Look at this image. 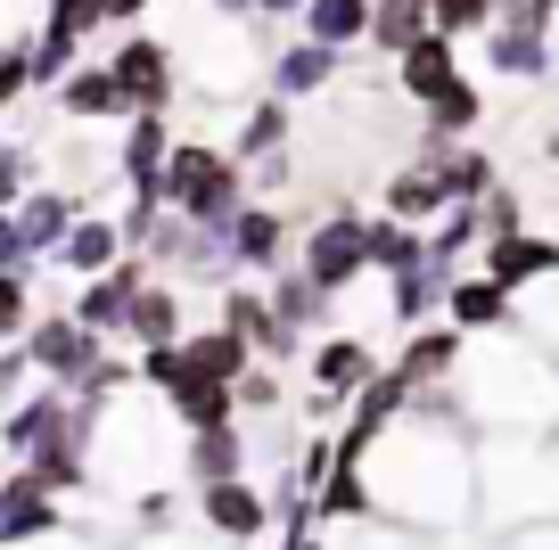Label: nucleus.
I'll use <instances>...</instances> for the list:
<instances>
[{"mask_svg": "<svg viewBox=\"0 0 559 550\" xmlns=\"http://www.w3.org/2000/svg\"><path fill=\"white\" fill-rule=\"evenodd\" d=\"M477 41H486V67H493V74H510V83H551V25L493 17Z\"/></svg>", "mask_w": 559, "mask_h": 550, "instance_id": "dca6fc26", "label": "nucleus"}, {"mask_svg": "<svg viewBox=\"0 0 559 550\" xmlns=\"http://www.w3.org/2000/svg\"><path fill=\"white\" fill-rule=\"evenodd\" d=\"M543 9H559V0H543Z\"/></svg>", "mask_w": 559, "mask_h": 550, "instance_id": "3c124183", "label": "nucleus"}, {"mask_svg": "<svg viewBox=\"0 0 559 550\" xmlns=\"http://www.w3.org/2000/svg\"><path fill=\"white\" fill-rule=\"evenodd\" d=\"M297 34L330 41V50H362V41H370V0H305Z\"/></svg>", "mask_w": 559, "mask_h": 550, "instance_id": "2f4dec72", "label": "nucleus"}, {"mask_svg": "<svg viewBox=\"0 0 559 550\" xmlns=\"http://www.w3.org/2000/svg\"><path fill=\"white\" fill-rule=\"evenodd\" d=\"M477 272H493L510 296H526V288H543V279H559V239H543V230L526 223V230H510V239L477 247Z\"/></svg>", "mask_w": 559, "mask_h": 550, "instance_id": "ddd939ff", "label": "nucleus"}, {"mask_svg": "<svg viewBox=\"0 0 559 550\" xmlns=\"http://www.w3.org/2000/svg\"><path fill=\"white\" fill-rule=\"evenodd\" d=\"M493 9H502V0H428V17H437L453 41H477L493 25Z\"/></svg>", "mask_w": 559, "mask_h": 550, "instance_id": "e433bc0d", "label": "nucleus"}, {"mask_svg": "<svg viewBox=\"0 0 559 550\" xmlns=\"http://www.w3.org/2000/svg\"><path fill=\"white\" fill-rule=\"evenodd\" d=\"M165 337H181V279L157 272L123 312V345H165Z\"/></svg>", "mask_w": 559, "mask_h": 550, "instance_id": "c85d7f7f", "label": "nucleus"}, {"mask_svg": "<svg viewBox=\"0 0 559 550\" xmlns=\"http://www.w3.org/2000/svg\"><path fill=\"white\" fill-rule=\"evenodd\" d=\"M0 468H9V452H0Z\"/></svg>", "mask_w": 559, "mask_h": 550, "instance_id": "8fccbe9b", "label": "nucleus"}, {"mask_svg": "<svg viewBox=\"0 0 559 550\" xmlns=\"http://www.w3.org/2000/svg\"><path fill=\"white\" fill-rule=\"evenodd\" d=\"M346 74V50H330V41H313V34H297L288 50H272V67H263V91H280V99H321V91Z\"/></svg>", "mask_w": 559, "mask_h": 550, "instance_id": "4468645a", "label": "nucleus"}, {"mask_svg": "<svg viewBox=\"0 0 559 550\" xmlns=\"http://www.w3.org/2000/svg\"><path fill=\"white\" fill-rule=\"evenodd\" d=\"M50 534H74L67 526V493H50L41 477H25L17 461L0 468V550H34Z\"/></svg>", "mask_w": 559, "mask_h": 550, "instance_id": "7ed1b4c3", "label": "nucleus"}, {"mask_svg": "<svg viewBox=\"0 0 559 550\" xmlns=\"http://www.w3.org/2000/svg\"><path fill=\"white\" fill-rule=\"evenodd\" d=\"M280 550H330V542H321L313 517H288V526H280Z\"/></svg>", "mask_w": 559, "mask_h": 550, "instance_id": "37998d69", "label": "nucleus"}, {"mask_svg": "<svg viewBox=\"0 0 559 550\" xmlns=\"http://www.w3.org/2000/svg\"><path fill=\"white\" fill-rule=\"evenodd\" d=\"M116 255H123V230H116V214L83 206V214H74V230L58 239V255H50V263H58L67 279H91V272H107Z\"/></svg>", "mask_w": 559, "mask_h": 550, "instance_id": "393cba45", "label": "nucleus"}, {"mask_svg": "<svg viewBox=\"0 0 559 550\" xmlns=\"http://www.w3.org/2000/svg\"><path fill=\"white\" fill-rule=\"evenodd\" d=\"M453 74H461V41L444 34V25H428V34H419L412 50L395 58V91H403L412 107H428L444 83H453Z\"/></svg>", "mask_w": 559, "mask_h": 550, "instance_id": "aec40b11", "label": "nucleus"}, {"mask_svg": "<svg viewBox=\"0 0 559 550\" xmlns=\"http://www.w3.org/2000/svg\"><path fill=\"white\" fill-rule=\"evenodd\" d=\"M444 321L453 328H469V337H493V328H519V296L502 288L493 272H453L444 279Z\"/></svg>", "mask_w": 559, "mask_h": 550, "instance_id": "f8f14e48", "label": "nucleus"}, {"mask_svg": "<svg viewBox=\"0 0 559 550\" xmlns=\"http://www.w3.org/2000/svg\"><path fill=\"white\" fill-rule=\"evenodd\" d=\"M0 345H9V337H0Z\"/></svg>", "mask_w": 559, "mask_h": 550, "instance_id": "864d4df0", "label": "nucleus"}, {"mask_svg": "<svg viewBox=\"0 0 559 550\" xmlns=\"http://www.w3.org/2000/svg\"><path fill=\"white\" fill-rule=\"evenodd\" d=\"M288 247H297V223H288L272 198H247V206L230 214V255H239L247 279L280 272V263H288Z\"/></svg>", "mask_w": 559, "mask_h": 550, "instance_id": "9b49d317", "label": "nucleus"}, {"mask_svg": "<svg viewBox=\"0 0 559 550\" xmlns=\"http://www.w3.org/2000/svg\"><path fill=\"white\" fill-rule=\"evenodd\" d=\"M148 279H157V263L140 255V247H123L107 272L74 279V304H67V312H74L83 328H99V337H123V312H132V296L148 288Z\"/></svg>", "mask_w": 559, "mask_h": 550, "instance_id": "20e7f679", "label": "nucleus"}, {"mask_svg": "<svg viewBox=\"0 0 559 550\" xmlns=\"http://www.w3.org/2000/svg\"><path fill=\"white\" fill-rule=\"evenodd\" d=\"M67 419H74V386H25L17 403H0V452L9 461H25L34 444H50V435H67Z\"/></svg>", "mask_w": 559, "mask_h": 550, "instance_id": "9d476101", "label": "nucleus"}, {"mask_svg": "<svg viewBox=\"0 0 559 550\" xmlns=\"http://www.w3.org/2000/svg\"><path fill=\"white\" fill-rule=\"evenodd\" d=\"M116 337H99V328H83L74 312H34V328H25V354H34V370L50 386H83V370L107 354Z\"/></svg>", "mask_w": 559, "mask_h": 550, "instance_id": "423d86ee", "label": "nucleus"}, {"mask_svg": "<svg viewBox=\"0 0 559 550\" xmlns=\"http://www.w3.org/2000/svg\"><path fill=\"white\" fill-rule=\"evenodd\" d=\"M116 83L132 91V107H165L174 116V99H181V58H174V41H157V34H140V25H123V41H116Z\"/></svg>", "mask_w": 559, "mask_h": 550, "instance_id": "0eeeda50", "label": "nucleus"}, {"mask_svg": "<svg viewBox=\"0 0 559 550\" xmlns=\"http://www.w3.org/2000/svg\"><path fill=\"white\" fill-rule=\"evenodd\" d=\"M34 181H41V148L34 140H0V206H17Z\"/></svg>", "mask_w": 559, "mask_h": 550, "instance_id": "f704fd0d", "label": "nucleus"}, {"mask_svg": "<svg viewBox=\"0 0 559 550\" xmlns=\"http://www.w3.org/2000/svg\"><path fill=\"white\" fill-rule=\"evenodd\" d=\"M444 206H453V198H444V172L419 165V156L395 165V172H386V190H379V214H395V223H412V230H428Z\"/></svg>", "mask_w": 559, "mask_h": 550, "instance_id": "5701e85b", "label": "nucleus"}, {"mask_svg": "<svg viewBox=\"0 0 559 550\" xmlns=\"http://www.w3.org/2000/svg\"><path fill=\"white\" fill-rule=\"evenodd\" d=\"M140 526H148V534L174 526V493H140Z\"/></svg>", "mask_w": 559, "mask_h": 550, "instance_id": "a18cd8bd", "label": "nucleus"}, {"mask_svg": "<svg viewBox=\"0 0 559 550\" xmlns=\"http://www.w3.org/2000/svg\"><path fill=\"white\" fill-rule=\"evenodd\" d=\"M297 9H305V0H255V17H247V25H280V17L297 25Z\"/></svg>", "mask_w": 559, "mask_h": 550, "instance_id": "49530a36", "label": "nucleus"}, {"mask_svg": "<svg viewBox=\"0 0 559 550\" xmlns=\"http://www.w3.org/2000/svg\"><path fill=\"white\" fill-rule=\"evenodd\" d=\"M370 370H379V345H370V337H346V328L313 337V386H330V395H354Z\"/></svg>", "mask_w": 559, "mask_h": 550, "instance_id": "cd10ccee", "label": "nucleus"}, {"mask_svg": "<svg viewBox=\"0 0 559 550\" xmlns=\"http://www.w3.org/2000/svg\"><path fill=\"white\" fill-rule=\"evenodd\" d=\"M50 99H58V116H67V123H123V116H132V91L116 83L107 58H74V74L50 91Z\"/></svg>", "mask_w": 559, "mask_h": 550, "instance_id": "2eb2a0df", "label": "nucleus"}, {"mask_svg": "<svg viewBox=\"0 0 559 550\" xmlns=\"http://www.w3.org/2000/svg\"><path fill=\"white\" fill-rule=\"evenodd\" d=\"M263 288H272L280 328H288V337H305V345H313V328L330 321V304H337L330 288H313V272H305V263H280V272H263Z\"/></svg>", "mask_w": 559, "mask_h": 550, "instance_id": "412c9836", "label": "nucleus"}, {"mask_svg": "<svg viewBox=\"0 0 559 550\" xmlns=\"http://www.w3.org/2000/svg\"><path fill=\"white\" fill-rule=\"evenodd\" d=\"M181 361H190L198 379H230L239 386V370L255 361V345H247L230 321H206V328H181Z\"/></svg>", "mask_w": 559, "mask_h": 550, "instance_id": "bb28decb", "label": "nucleus"}, {"mask_svg": "<svg viewBox=\"0 0 559 550\" xmlns=\"http://www.w3.org/2000/svg\"><path fill=\"white\" fill-rule=\"evenodd\" d=\"M198 517H206V534L214 542H263V534H280V510H272V493H263L255 477H214V485H198Z\"/></svg>", "mask_w": 559, "mask_h": 550, "instance_id": "39448f33", "label": "nucleus"}, {"mask_svg": "<svg viewBox=\"0 0 559 550\" xmlns=\"http://www.w3.org/2000/svg\"><path fill=\"white\" fill-rule=\"evenodd\" d=\"M280 403H288V386H280V361L255 354V361L239 370V419H272Z\"/></svg>", "mask_w": 559, "mask_h": 550, "instance_id": "72a5a7b5", "label": "nucleus"}, {"mask_svg": "<svg viewBox=\"0 0 559 550\" xmlns=\"http://www.w3.org/2000/svg\"><path fill=\"white\" fill-rule=\"evenodd\" d=\"M34 272H41V263L0 272V337H25V328H34Z\"/></svg>", "mask_w": 559, "mask_h": 550, "instance_id": "c9c22d12", "label": "nucleus"}, {"mask_svg": "<svg viewBox=\"0 0 559 550\" xmlns=\"http://www.w3.org/2000/svg\"><path fill=\"white\" fill-rule=\"evenodd\" d=\"M34 91V41H0V116Z\"/></svg>", "mask_w": 559, "mask_h": 550, "instance_id": "ea45409f", "label": "nucleus"}, {"mask_svg": "<svg viewBox=\"0 0 559 550\" xmlns=\"http://www.w3.org/2000/svg\"><path fill=\"white\" fill-rule=\"evenodd\" d=\"M206 9H214L223 25H247V17H255V0H206Z\"/></svg>", "mask_w": 559, "mask_h": 550, "instance_id": "de8ad7c7", "label": "nucleus"}, {"mask_svg": "<svg viewBox=\"0 0 559 550\" xmlns=\"http://www.w3.org/2000/svg\"><path fill=\"white\" fill-rule=\"evenodd\" d=\"M255 444H247V419H223V428L181 435V485H214V477H247Z\"/></svg>", "mask_w": 559, "mask_h": 550, "instance_id": "a211bd4d", "label": "nucleus"}, {"mask_svg": "<svg viewBox=\"0 0 559 550\" xmlns=\"http://www.w3.org/2000/svg\"><path fill=\"white\" fill-rule=\"evenodd\" d=\"M165 411H174V428H181V435L223 428V419H239V386H230V379H198V370H181V379L165 386Z\"/></svg>", "mask_w": 559, "mask_h": 550, "instance_id": "b1692460", "label": "nucleus"}, {"mask_svg": "<svg viewBox=\"0 0 559 550\" xmlns=\"http://www.w3.org/2000/svg\"><path fill=\"white\" fill-rule=\"evenodd\" d=\"M461 354H469V328H453V321L437 312V321L403 328V345H395L386 361H395V370H403L412 386H428V379H453V370H461Z\"/></svg>", "mask_w": 559, "mask_h": 550, "instance_id": "f3484780", "label": "nucleus"}, {"mask_svg": "<svg viewBox=\"0 0 559 550\" xmlns=\"http://www.w3.org/2000/svg\"><path fill=\"white\" fill-rule=\"evenodd\" d=\"M419 255H428V230L395 223V214H370V272H403Z\"/></svg>", "mask_w": 559, "mask_h": 550, "instance_id": "473e14b6", "label": "nucleus"}, {"mask_svg": "<svg viewBox=\"0 0 559 550\" xmlns=\"http://www.w3.org/2000/svg\"><path fill=\"white\" fill-rule=\"evenodd\" d=\"M223 312H214V321H230L239 328L247 345H255L263 361H280V370H288V361L305 354V337H288V328H280V312H272V288H263V279H223Z\"/></svg>", "mask_w": 559, "mask_h": 550, "instance_id": "6e6552de", "label": "nucleus"}, {"mask_svg": "<svg viewBox=\"0 0 559 550\" xmlns=\"http://www.w3.org/2000/svg\"><path fill=\"white\" fill-rule=\"evenodd\" d=\"M428 25H437V17H428V0H370V41H362V50L395 67V58L412 50Z\"/></svg>", "mask_w": 559, "mask_h": 550, "instance_id": "7c9ffc66", "label": "nucleus"}, {"mask_svg": "<svg viewBox=\"0 0 559 550\" xmlns=\"http://www.w3.org/2000/svg\"><path fill=\"white\" fill-rule=\"evenodd\" d=\"M535 156H543V165H551V172H559V123H551V132H543V140H535Z\"/></svg>", "mask_w": 559, "mask_h": 550, "instance_id": "09e8293b", "label": "nucleus"}, {"mask_svg": "<svg viewBox=\"0 0 559 550\" xmlns=\"http://www.w3.org/2000/svg\"><path fill=\"white\" fill-rule=\"evenodd\" d=\"M288 140H297V99L255 91V99H247V116H239V132H230V156H239V165H255V156L288 148Z\"/></svg>", "mask_w": 559, "mask_h": 550, "instance_id": "a878e982", "label": "nucleus"}, {"mask_svg": "<svg viewBox=\"0 0 559 550\" xmlns=\"http://www.w3.org/2000/svg\"><path fill=\"white\" fill-rule=\"evenodd\" d=\"M34 379H41V370H34V354H25V337H9V345H0V403H17Z\"/></svg>", "mask_w": 559, "mask_h": 550, "instance_id": "a19ab883", "label": "nucleus"}, {"mask_svg": "<svg viewBox=\"0 0 559 550\" xmlns=\"http://www.w3.org/2000/svg\"><path fill=\"white\" fill-rule=\"evenodd\" d=\"M25 263H34V247L17 230V206H0V272H25Z\"/></svg>", "mask_w": 559, "mask_h": 550, "instance_id": "79ce46f5", "label": "nucleus"}, {"mask_svg": "<svg viewBox=\"0 0 559 550\" xmlns=\"http://www.w3.org/2000/svg\"><path fill=\"white\" fill-rule=\"evenodd\" d=\"M419 165H437V172H444V198H453V206H477V198H486L493 181H502V165H493V156L477 148V140H453V148L419 156Z\"/></svg>", "mask_w": 559, "mask_h": 550, "instance_id": "c756f323", "label": "nucleus"}, {"mask_svg": "<svg viewBox=\"0 0 559 550\" xmlns=\"http://www.w3.org/2000/svg\"><path fill=\"white\" fill-rule=\"evenodd\" d=\"M477 123H486V91H477L469 74H453L437 99L419 107V156H437V148H453V140H469Z\"/></svg>", "mask_w": 559, "mask_h": 550, "instance_id": "6ab92c4d", "label": "nucleus"}, {"mask_svg": "<svg viewBox=\"0 0 559 550\" xmlns=\"http://www.w3.org/2000/svg\"><path fill=\"white\" fill-rule=\"evenodd\" d=\"M165 206L190 214V223H230V214L247 206V165L230 156V140H174V156H165Z\"/></svg>", "mask_w": 559, "mask_h": 550, "instance_id": "f257e3e1", "label": "nucleus"}, {"mask_svg": "<svg viewBox=\"0 0 559 550\" xmlns=\"http://www.w3.org/2000/svg\"><path fill=\"white\" fill-rule=\"evenodd\" d=\"M165 156H174V116H165V107H132V116L116 123V181L123 190H157Z\"/></svg>", "mask_w": 559, "mask_h": 550, "instance_id": "1a4fd4ad", "label": "nucleus"}, {"mask_svg": "<svg viewBox=\"0 0 559 550\" xmlns=\"http://www.w3.org/2000/svg\"><path fill=\"white\" fill-rule=\"evenodd\" d=\"M297 263L313 272V288L346 296L354 279L370 272V214H362V206H330V214H313V223L297 230Z\"/></svg>", "mask_w": 559, "mask_h": 550, "instance_id": "f03ea898", "label": "nucleus"}, {"mask_svg": "<svg viewBox=\"0 0 559 550\" xmlns=\"http://www.w3.org/2000/svg\"><path fill=\"white\" fill-rule=\"evenodd\" d=\"M477 223H486V239H510V230H526V198L510 190V181H493V190L477 198Z\"/></svg>", "mask_w": 559, "mask_h": 550, "instance_id": "4c0bfd02", "label": "nucleus"}, {"mask_svg": "<svg viewBox=\"0 0 559 550\" xmlns=\"http://www.w3.org/2000/svg\"><path fill=\"white\" fill-rule=\"evenodd\" d=\"M157 0H99V25H140Z\"/></svg>", "mask_w": 559, "mask_h": 550, "instance_id": "c03bdc74", "label": "nucleus"}, {"mask_svg": "<svg viewBox=\"0 0 559 550\" xmlns=\"http://www.w3.org/2000/svg\"><path fill=\"white\" fill-rule=\"evenodd\" d=\"M132 361H140V386H148V395H165V386L190 370V361H181V337H165V345H132Z\"/></svg>", "mask_w": 559, "mask_h": 550, "instance_id": "58836bf2", "label": "nucleus"}, {"mask_svg": "<svg viewBox=\"0 0 559 550\" xmlns=\"http://www.w3.org/2000/svg\"><path fill=\"white\" fill-rule=\"evenodd\" d=\"M247 550H263V542H247Z\"/></svg>", "mask_w": 559, "mask_h": 550, "instance_id": "603ef678", "label": "nucleus"}, {"mask_svg": "<svg viewBox=\"0 0 559 550\" xmlns=\"http://www.w3.org/2000/svg\"><path fill=\"white\" fill-rule=\"evenodd\" d=\"M91 198H74V190H50V181H34V190L17 198V230H25V247H34V263H50L58 255V239L74 230V214H83Z\"/></svg>", "mask_w": 559, "mask_h": 550, "instance_id": "4be33fe9", "label": "nucleus"}]
</instances>
